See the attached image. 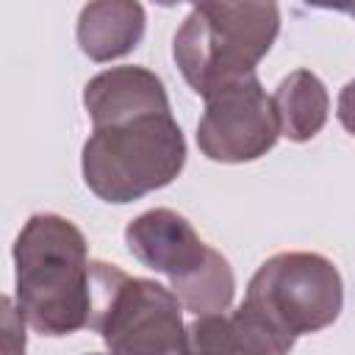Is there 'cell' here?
Here are the masks:
<instances>
[{"label": "cell", "mask_w": 355, "mask_h": 355, "mask_svg": "<svg viewBox=\"0 0 355 355\" xmlns=\"http://www.w3.org/2000/svg\"><path fill=\"white\" fill-rule=\"evenodd\" d=\"M17 311L50 338L89 327L92 261L83 233L58 214H33L14 241Z\"/></svg>", "instance_id": "obj_1"}, {"label": "cell", "mask_w": 355, "mask_h": 355, "mask_svg": "<svg viewBox=\"0 0 355 355\" xmlns=\"http://www.w3.org/2000/svg\"><path fill=\"white\" fill-rule=\"evenodd\" d=\"M280 31L275 3H197L172 42L186 83L208 100L219 89L255 75Z\"/></svg>", "instance_id": "obj_2"}, {"label": "cell", "mask_w": 355, "mask_h": 355, "mask_svg": "<svg viewBox=\"0 0 355 355\" xmlns=\"http://www.w3.org/2000/svg\"><path fill=\"white\" fill-rule=\"evenodd\" d=\"M186 164V139L172 111H147L94 125L80 153L86 186L125 205L169 186Z\"/></svg>", "instance_id": "obj_3"}, {"label": "cell", "mask_w": 355, "mask_h": 355, "mask_svg": "<svg viewBox=\"0 0 355 355\" xmlns=\"http://www.w3.org/2000/svg\"><path fill=\"white\" fill-rule=\"evenodd\" d=\"M130 255L164 275L169 291L194 316L225 313L236 294V277L227 258L205 244L191 222L169 208L139 214L125 227Z\"/></svg>", "instance_id": "obj_4"}, {"label": "cell", "mask_w": 355, "mask_h": 355, "mask_svg": "<svg viewBox=\"0 0 355 355\" xmlns=\"http://www.w3.org/2000/svg\"><path fill=\"white\" fill-rule=\"evenodd\" d=\"M108 355H183L180 300L161 283L130 277L114 263L92 261V316Z\"/></svg>", "instance_id": "obj_5"}, {"label": "cell", "mask_w": 355, "mask_h": 355, "mask_svg": "<svg viewBox=\"0 0 355 355\" xmlns=\"http://www.w3.org/2000/svg\"><path fill=\"white\" fill-rule=\"evenodd\" d=\"M244 305L297 341L338 319L344 283L336 263L319 252H277L252 275Z\"/></svg>", "instance_id": "obj_6"}, {"label": "cell", "mask_w": 355, "mask_h": 355, "mask_svg": "<svg viewBox=\"0 0 355 355\" xmlns=\"http://www.w3.org/2000/svg\"><path fill=\"white\" fill-rule=\"evenodd\" d=\"M280 136L272 97L261 80L244 78L211 94L197 122V144L208 161L244 164L266 155Z\"/></svg>", "instance_id": "obj_7"}, {"label": "cell", "mask_w": 355, "mask_h": 355, "mask_svg": "<svg viewBox=\"0 0 355 355\" xmlns=\"http://www.w3.org/2000/svg\"><path fill=\"white\" fill-rule=\"evenodd\" d=\"M291 347L294 338L241 302L233 313L194 316L183 355H288Z\"/></svg>", "instance_id": "obj_8"}, {"label": "cell", "mask_w": 355, "mask_h": 355, "mask_svg": "<svg viewBox=\"0 0 355 355\" xmlns=\"http://www.w3.org/2000/svg\"><path fill=\"white\" fill-rule=\"evenodd\" d=\"M83 108L92 128L147 111H172L161 78L144 67H111L94 75L83 89Z\"/></svg>", "instance_id": "obj_9"}, {"label": "cell", "mask_w": 355, "mask_h": 355, "mask_svg": "<svg viewBox=\"0 0 355 355\" xmlns=\"http://www.w3.org/2000/svg\"><path fill=\"white\" fill-rule=\"evenodd\" d=\"M144 8L130 0L89 3L78 14V47L92 61H114L128 55L144 36Z\"/></svg>", "instance_id": "obj_10"}, {"label": "cell", "mask_w": 355, "mask_h": 355, "mask_svg": "<svg viewBox=\"0 0 355 355\" xmlns=\"http://www.w3.org/2000/svg\"><path fill=\"white\" fill-rule=\"evenodd\" d=\"M272 103H275L280 136H286L288 141L313 139L324 128L327 111H330L327 89L311 69L288 72L277 83V89L272 94Z\"/></svg>", "instance_id": "obj_11"}, {"label": "cell", "mask_w": 355, "mask_h": 355, "mask_svg": "<svg viewBox=\"0 0 355 355\" xmlns=\"http://www.w3.org/2000/svg\"><path fill=\"white\" fill-rule=\"evenodd\" d=\"M3 355H25V319L11 297H3Z\"/></svg>", "instance_id": "obj_12"}, {"label": "cell", "mask_w": 355, "mask_h": 355, "mask_svg": "<svg viewBox=\"0 0 355 355\" xmlns=\"http://www.w3.org/2000/svg\"><path fill=\"white\" fill-rule=\"evenodd\" d=\"M336 114H338V122L355 136V78L341 89L338 94V105H336Z\"/></svg>", "instance_id": "obj_13"}, {"label": "cell", "mask_w": 355, "mask_h": 355, "mask_svg": "<svg viewBox=\"0 0 355 355\" xmlns=\"http://www.w3.org/2000/svg\"><path fill=\"white\" fill-rule=\"evenodd\" d=\"M347 11H349V14H352V17H355V6H347Z\"/></svg>", "instance_id": "obj_14"}, {"label": "cell", "mask_w": 355, "mask_h": 355, "mask_svg": "<svg viewBox=\"0 0 355 355\" xmlns=\"http://www.w3.org/2000/svg\"><path fill=\"white\" fill-rule=\"evenodd\" d=\"M89 355H103V352H89Z\"/></svg>", "instance_id": "obj_15"}]
</instances>
